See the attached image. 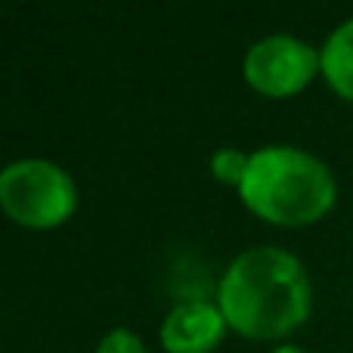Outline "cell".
<instances>
[{
  "label": "cell",
  "instance_id": "6da1fadb",
  "mask_svg": "<svg viewBox=\"0 0 353 353\" xmlns=\"http://www.w3.org/2000/svg\"><path fill=\"white\" fill-rule=\"evenodd\" d=\"M217 301L226 325L236 332L279 338L298 329L310 313V279L294 254L263 245L230 263Z\"/></svg>",
  "mask_w": 353,
  "mask_h": 353
},
{
  "label": "cell",
  "instance_id": "7a4b0ae2",
  "mask_svg": "<svg viewBox=\"0 0 353 353\" xmlns=\"http://www.w3.org/2000/svg\"><path fill=\"white\" fill-rule=\"evenodd\" d=\"M242 199L270 223L304 226L335 205V176L316 159L294 146H267L248 159Z\"/></svg>",
  "mask_w": 353,
  "mask_h": 353
},
{
  "label": "cell",
  "instance_id": "3957f363",
  "mask_svg": "<svg viewBox=\"0 0 353 353\" xmlns=\"http://www.w3.org/2000/svg\"><path fill=\"white\" fill-rule=\"evenodd\" d=\"M72 176L59 165L43 159H22L12 161L0 171V205L12 220L34 230L56 226L74 211Z\"/></svg>",
  "mask_w": 353,
  "mask_h": 353
},
{
  "label": "cell",
  "instance_id": "277c9868",
  "mask_svg": "<svg viewBox=\"0 0 353 353\" xmlns=\"http://www.w3.org/2000/svg\"><path fill=\"white\" fill-rule=\"evenodd\" d=\"M323 68L316 50L292 34H270L245 56V78L267 97H292Z\"/></svg>",
  "mask_w": 353,
  "mask_h": 353
},
{
  "label": "cell",
  "instance_id": "5b68a950",
  "mask_svg": "<svg viewBox=\"0 0 353 353\" xmlns=\"http://www.w3.org/2000/svg\"><path fill=\"white\" fill-rule=\"evenodd\" d=\"M226 319L217 304L183 301L161 323V344L171 353H211L220 344Z\"/></svg>",
  "mask_w": 353,
  "mask_h": 353
},
{
  "label": "cell",
  "instance_id": "8992f818",
  "mask_svg": "<svg viewBox=\"0 0 353 353\" xmlns=\"http://www.w3.org/2000/svg\"><path fill=\"white\" fill-rule=\"evenodd\" d=\"M319 62H323V74L332 90L341 93L344 99H353V19L332 31L319 53Z\"/></svg>",
  "mask_w": 353,
  "mask_h": 353
},
{
  "label": "cell",
  "instance_id": "52a82bcc",
  "mask_svg": "<svg viewBox=\"0 0 353 353\" xmlns=\"http://www.w3.org/2000/svg\"><path fill=\"white\" fill-rule=\"evenodd\" d=\"M248 159L251 155H242L239 149H220V152L211 159V171L223 183H236V186H242V176H245V171H248Z\"/></svg>",
  "mask_w": 353,
  "mask_h": 353
},
{
  "label": "cell",
  "instance_id": "ba28073f",
  "mask_svg": "<svg viewBox=\"0 0 353 353\" xmlns=\"http://www.w3.org/2000/svg\"><path fill=\"white\" fill-rule=\"evenodd\" d=\"M97 353H146V347H143V341L134 335V332L115 329V332H109V335L99 341Z\"/></svg>",
  "mask_w": 353,
  "mask_h": 353
},
{
  "label": "cell",
  "instance_id": "9c48e42d",
  "mask_svg": "<svg viewBox=\"0 0 353 353\" xmlns=\"http://www.w3.org/2000/svg\"><path fill=\"white\" fill-rule=\"evenodd\" d=\"M273 353H304V350H301V347H276Z\"/></svg>",
  "mask_w": 353,
  "mask_h": 353
}]
</instances>
